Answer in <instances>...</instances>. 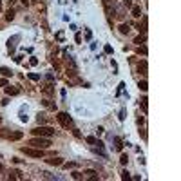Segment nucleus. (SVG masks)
Listing matches in <instances>:
<instances>
[{"instance_id":"f257e3e1","label":"nucleus","mask_w":181,"mask_h":181,"mask_svg":"<svg viewBox=\"0 0 181 181\" xmlns=\"http://www.w3.org/2000/svg\"><path fill=\"white\" fill-rule=\"evenodd\" d=\"M29 147H35V149H49L51 139L49 138H42V136H35L33 139H29Z\"/></svg>"},{"instance_id":"f03ea898","label":"nucleus","mask_w":181,"mask_h":181,"mask_svg":"<svg viewBox=\"0 0 181 181\" xmlns=\"http://www.w3.org/2000/svg\"><path fill=\"white\" fill-rule=\"evenodd\" d=\"M0 136L5 138V139H9V141H16V139H22L24 138V134L20 132V130H9V129H0Z\"/></svg>"},{"instance_id":"7ed1b4c3","label":"nucleus","mask_w":181,"mask_h":181,"mask_svg":"<svg viewBox=\"0 0 181 181\" xmlns=\"http://www.w3.org/2000/svg\"><path fill=\"white\" fill-rule=\"evenodd\" d=\"M33 136H42V138H51L53 134H55V129L53 127H36V129H33Z\"/></svg>"},{"instance_id":"20e7f679","label":"nucleus","mask_w":181,"mask_h":181,"mask_svg":"<svg viewBox=\"0 0 181 181\" xmlns=\"http://www.w3.org/2000/svg\"><path fill=\"white\" fill-rule=\"evenodd\" d=\"M56 120L60 122V125H62L64 129H72V118L67 114V112H58Z\"/></svg>"},{"instance_id":"39448f33","label":"nucleus","mask_w":181,"mask_h":181,"mask_svg":"<svg viewBox=\"0 0 181 181\" xmlns=\"http://www.w3.org/2000/svg\"><path fill=\"white\" fill-rule=\"evenodd\" d=\"M22 150L25 156H31V158H44V149H35V147H22Z\"/></svg>"},{"instance_id":"423d86ee","label":"nucleus","mask_w":181,"mask_h":181,"mask_svg":"<svg viewBox=\"0 0 181 181\" xmlns=\"http://www.w3.org/2000/svg\"><path fill=\"white\" fill-rule=\"evenodd\" d=\"M45 163L47 165H53V167H60L64 163V159L62 158H51V159H45Z\"/></svg>"},{"instance_id":"0eeeda50","label":"nucleus","mask_w":181,"mask_h":181,"mask_svg":"<svg viewBox=\"0 0 181 181\" xmlns=\"http://www.w3.org/2000/svg\"><path fill=\"white\" fill-rule=\"evenodd\" d=\"M5 94L15 96V94H18V89H16V87H11V85H5Z\"/></svg>"},{"instance_id":"6e6552de","label":"nucleus","mask_w":181,"mask_h":181,"mask_svg":"<svg viewBox=\"0 0 181 181\" xmlns=\"http://www.w3.org/2000/svg\"><path fill=\"white\" fill-rule=\"evenodd\" d=\"M138 71L141 72V74H147V62L145 60H141V62L138 64Z\"/></svg>"},{"instance_id":"1a4fd4ad","label":"nucleus","mask_w":181,"mask_h":181,"mask_svg":"<svg viewBox=\"0 0 181 181\" xmlns=\"http://www.w3.org/2000/svg\"><path fill=\"white\" fill-rule=\"evenodd\" d=\"M36 120H38V123H51V120H49L47 116H45L44 112H42V114H38V116H36Z\"/></svg>"},{"instance_id":"9d476101","label":"nucleus","mask_w":181,"mask_h":181,"mask_svg":"<svg viewBox=\"0 0 181 181\" xmlns=\"http://www.w3.org/2000/svg\"><path fill=\"white\" fill-rule=\"evenodd\" d=\"M0 72L5 76V78H9V76H13V71L9 69V67H0Z\"/></svg>"},{"instance_id":"9b49d317","label":"nucleus","mask_w":181,"mask_h":181,"mask_svg":"<svg viewBox=\"0 0 181 181\" xmlns=\"http://www.w3.org/2000/svg\"><path fill=\"white\" fill-rule=\"evenodd\" d=\"M130 13H132V16H141V9H139L138 8V5H132V8H130Z\"/></svg>"},{"instance_id":"f8f14e48","label":"nucleus","mask_w":181,"mask_h":181,"mask_svg":"<svg viewBox=\"0 0 181 181\" xmlns=\"http://www.w3.org/2000/svg\"><path fill=\"white\" fill-rule=\"evenodd\" d=\"M85 174H87L89 179H98V172L96 170H85Z\"/></svg>"},{"instance_id":"ddd939ff","label":"nucleus","mask_w":181,"mask_h":181,"mask_svg":"<svg viewBox=\"0 0 181 181\" xmlns=\"http://www.w3.org/2000/svg\"><path fill=\"white\" fill-rule=\"evenodd\" d=\"M129 31H130V25H129V24H122V25H120V33H123V35H127Z\"/></svg>"},{"instance_id":"4468645a","label":"nucleus","mask_w":181,"mask_h":181,"mask_svg":"<svg viewBox=\"0 0 181 181\" xmlns=\"http://www.w3.org/2000/svg\"><path fill=\"white\" fill-rule=\"evenodd\" d=\"M139 31H141V33H147V16H143L141 24H139Z\"/></svg>"},{"instance_id":"2eb2a0df","label":"nucleus","mask_w":181,"mask_h":181,"mask_svg":"<svg viewBox=\"0 0 181 181\" xmlns=\"http://www.w3.org/2000/svg\"><path fill=\"white\" fill-rule=\"evenodd\" d=\"M13 18H15V11H13V9H9L8 13H5V20H8V22H11Z\"/></svg>"},{"instance_id":"dca6fc26","label":"nucleus","mask_w":181,"mask_h":181,"mask_svg":"<svg viewBox=\"0 0 181 181\" xmlns=\"http://www.w3.org/2000/svg\"><path fill=\"white\" fill-rule=\"evenodd\" d=\"M114 143H116V150H122V149H123V141H122L120 138L114 139Z\"/></svg>"},{"instance_id":"f3484780","label":"nucleus","mask_w":181,"mask_h":181,"mask_svg":"<svg viewBox=\"0 0 181 181\" xmlns=\"http://www.w3.org/2000/svg\"><path fill=\"white\" fill-rule=\"evenodd\" d=\"M139 89H141V91H147V89H149V83H147V80L139 82Z\"/></svg>"},{"instance_id":"a211bd4d","label":"nucleus","mask_w":181,"mask_h":181,"mask_svg":"<svg viewBox=\"0 0 181 181\" xmlns=\"http://www.w3.org/2000/svg\"><path fill=\"white\" fill-rule=\"evenodd\" d=\"M42 91L45 92V94H53V85H45Z\"/></svg>"},{"instance_id":"6ab92c4d","label":"nucleus","mask_w":181,"mask_h":181,"mask_svg":"<svg viewBox=\"0 0 181 181\" xmlns=\"http://www.w3.org/2000/svg\"><path fill=\"white\" fill-rule=\"evenodd\" d=\"M141 42H145V33H143V35H139L136 40H134V44H141Z\"/></svg>"},{"instance_id":"aec40b11","label":"nucleus","mask_w":181,"mask_h":181,"mask_svg":"<svg viewBox=\"0 0 181 181\" xmlns=\"http://www.w3.org/2000/svg\"><path fill=\"white\" fill-rule=\"evenodd\" d=\"M127 161H129L127 154H122V158H120V163H122V165H127Z\"/></svg>"},{"instance_id":"412c9836","label":"nucleus","mask_w":181,"mask_h":181,"mask_svg":"<svg viewBox=\"0 0 181 181\" xmlns=\"http://www.w3.org/2000/svg\"><path fill=\"white\" fill-rule=\"evenodd\" d=\"M72 178H74V179H82L83 176H82V172H78V170H74V172H72Z\"/></svg>"},{"instance_id":"4be33fe9","label":"nucleus","mask_w":181,"mask_h":181,"mask_svg":"<svg viewBox=\"0 0 181 181\" xmlns=\"http://www.w3.org/2000/svg\"><path fill=\"white\" fill-rule=\"evenodd\" d=\"M147 102H149L147 98H141V107H143V111H145V112H147V109H149V107H147Z\"/></svg>"},{"instance_id":"5701e85b","label":"nucleus","mask_w":181,"mask_h":181,"mask_svg":"<svg viewBox=\"0 0 181 181\" xmlns=\"http://www.w3.org/2000/svg\"><path fill=\"white\" fill-rule=\"evenodd\" d=\"M85 139H87V143H96V138L94 136H87Z\"/></svg>"},{"instance_id":"b1692460","label":"nucleus","mask_w":181,"mask_h":181,"mask_svg":"<svg viewBox=\"0 0 181 181\" xmlns=\"http://www.w3.org/2000/svg\"><path fill=\"white\" fill-rule=\"evenodd\" d=\"M122 179H130V176H129V172H127V170L122 172Z\"/></svg>"},{"instance_id":"393cba45","label":"nucleus","mask_w":181,"mask_h":181,"mask_svg":"<svg viewBox=\"0 0 181 181\" xmlns=\"http://www.w3.org/2000/svg\"><path fill=\"white\" fill-rule=\"evenodd\" d=\"M29 78H31V80H35V82H36V80H40V74H35V72H31V74H29Z\"/></svg>"},{"instance_id":"a878e982","label":"nucleus","mask_w":181,"mask_h":181,"mask_svg":"<svg viewBox=\"0 0 181 181\" xmlns=\"http://www.w3.org/2000/svg\"><path fill=\"white\" fill-rule=\"evenodd\" d=\"M123 4H125V8H132V2H130V0H123Z\"/></svg>"},{"instance_id":"bb28decb","label":"nucleus","mask_w":181,"mask_h":181,"mask_svg":"<svg viewBox=\"0 0 181 181\" xmlns=\"http://www.w3.org/2000/svg\"><path fill=\"white\" fill-rule=\"evenodd\" d=\"M5 85H8V80L2 78V80H0V87H5Z\"/></svg>"},{"instance_id":"cd10ccee","label":"nucleus","mask_w":181,"mask_h":181,"mask_svg":"<svg viewBox=\"0 0 181 181\" xmlns=\"http://www.w3.org/2000/svg\"><path fill=\"white\" fill-rule=\"evenodd\" d=\"M65 169H72V167H74V163H62Z\"/></svg>"},{"instance_id":"c85d7f7f","label":"nucleus","mask_w":181,"mask_h":181,"mask_svg":"<svg viewBox=\"0 0 181 181\" xmlns=\"http://www.w3.org/2000/svg\"><path fill=\"white\" fill-rule=\"evenodd\" d=\"M29 64H31V65H36V64H38V60H36V58H31V60H29Z\"/></svg>"},{"instance_id":"c756f323","label":"nucleus","mask_w":181,"mask_h":181,"mask_svg":"<svg viewBox=\"0 0 181 181\" xmlns=\"http://www.w3.org/2000/svg\"><path fill=\"white\" fill-rule=\"evenodd\" d=\"M20 2H22L24 5H29V0H20Z\"/></svg>"},{"instance_id":"7c9ffc66","label":"nucleus","mask_w":181,"mask_h":181,"mask_svg":"<svg viewBox=\"0 0 181 181\" xmlns=\"http://www.w3.org/2000/svg\"><path fill=\"white\" fill-rule=\"evenodd\" d=\"M15 2H16V0H8V4H9V5H11V4H15Z\"/></svg>"},{"instance_id":"2f4dec72","label":"nucleus","mask_w":181,"mask_h":181,"mask_svg":"<svg viewBox=\"0 0 181 181\" xmlns=\"http://www.w3.org/2000/svg\"><path fill=\"white\" fill-rule=\"evenodd\" d=\"M0 123H2V116H0Z\"/></svg>"},{"instance_id":"473e14b6","label":"nucleus","mask_w":181,"mask_h":181,"mask_svg":"<svg viewBox=\"0 0 181 181\" xmlns=\"http://www.w3.org/2000/svg\"><path fill=\"white\" fill-rule=\"evenodd\" d=\"M0 170H2V165H0Z\"/></svg>"},{"instance_id":"72a5a7b5","label":"nucleus","mask_w":181,"mask_h":181,"mask_svg":"<svg viewBox=\"0 0 181 181\" xmlns=\"http://www.w3.org/2000/svg\"><path fill=\"white\" fill-rule=\"evenodd\" d=\"M33 2H38V0H33Z\"/></svg>"}]
</instances>
